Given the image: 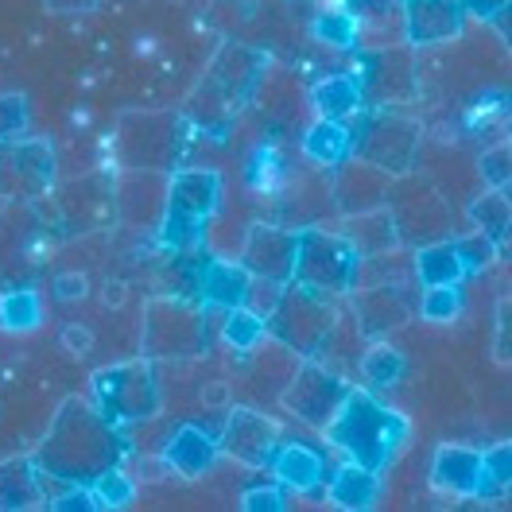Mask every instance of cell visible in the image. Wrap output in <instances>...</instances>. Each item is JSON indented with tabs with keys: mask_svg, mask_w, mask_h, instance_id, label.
<instances>
[{
	"mask_svg": "<svg viewBox=\"0 0 512 512\" xmlns=\"http://www.w3.org/2000/svg\"><path fill=\"white\" fill-rule=\"evenodd\" d=\"M361 373H365V381L377 384V388H392V384L404 381L408 357L396 350V346H388V342H373L369 353L361 357Z\"/></svg>",
	"mask_w": 512,
	"mask_h": 512,
	"instance_id": "1f68e13d",
	"label": "cell"
},
{
	"mask_svg": "<svg viewBox=\"0 0 512 512\" xmlns=\"http://www.w3.org/2000/svg\"><path fill=\"white\" fill-rule=\"evenodd\" d=\"M0 175H16V191L39 194L55 179V152L47 140H12L0 156Z\"/></svg>",
	"mask_w": 512,
	"mask_h": 512,
	"instance_id": "ffe728a7",
	"label": "cell"
},
{
	"mask_svg": "<svg viewBox=\"0 0 512 512\" xmlns=\"http://www.w3.org/2000/svg\"><path fill=\"white\" fill-rule=\"evenodd\" d=\"M303 152H307V160L322 163V167H338V163H346L353 156L350 121H330V117L311 121L307 132H303Z\"/></svg>",
	"mask_w": 512,
	"mask_h": 512,
	"instance_id": "83f0119b",
	"label": "cell"
},
{
	"mask_svg": "<svg viewBox=\"0 0 512 512\" xmlns=\"http://www.w3.org/2000/svg\"><path fill=\"white\" fill-rule=\"evenodd\" d=\"M0 326L12 334H28L43 326V303L32 288H16L0 295Z\"/></svg>",
	"mask_w": 512,
	"mask_h": 512,
	"instance_id": "4dcf8cb0",
	"label": "cell"
},
{
	"mask_svg": "<svg viewBox=\"0 0 512 512\" xmlns=\"http://www.w3.org/2000/svg\"><path fill=\"white\" fill-rule=\"evenodd\" d=\"M462 291L458 284H435V288H423V299H419V315L427 322H450L462 315Z\"/></svg>",
	"mask_w": 512,
	"mask_h": 512,
	"instance_id": "d590c367",
	"label": "cell"
},
{
	"mask_svg": "<svg viewBox=\"0 0 512 512\" xmlns=\"http://www.w3.org/2000/svg\"><path fill=\"white\" fill-rule=\"evenodd\" d=\"M295 249H299V229L256 222L253 229L245 233L241 268H245L249 276H260V280L288 284L291 272H295Z\"/></svg>",
	"mask_w": 512,
	"mask_h": 512,
	"instance_id": "4fadbf2b",
	"label": "cell"
},
{
	"mask_svg": "<svg viewBox=\"0 0 512 512\" xmlns=\"http://www.w3.org/2000/svg\"><path fill=\"white\" fill-rule=\"evenodd\" d=\"M512 481V447L497 443V447L481 450V481L478 497H501Z\"/></svg>",
	"mask_w": 512,
	"mask_h": 512,
	"instance_id": "836d02e7",
	"label": "cell"
},
{
	"mask_svg": "<svg viewBox=\"0 0 512 512\" xmlns=\"http://www.w3.org/2000/svg\"><path fill=\"white\" fill-rule=\"evenodd\" d=\"M222 206V175L218 171H175L167 179L163 218L156 237L167 253H198L206 241V225L214 222Z\"/></svg>",
	"mask_w": 512,
	"mask_h": 512,
	"instance_id": "277c9868",
	"label": "cell"
},
{
	"mask_svg": "<svg viewBox=\"0 0 512 512\" xmlns=\"http://www.w3.org/2000/svg\"><path fill=\"white\" fill-rule=\"evenodd\" d=\"M353 156L388 175H408L416 167L419 125L416 117L400 113L396 105H365L350 121Z\"/></svg>",
	"mask_w": 512,
	"mask_h": 512,
	"instance_id": "52a82bcc",
	"label": "cell"
},
{
	"mask_svg": "<svg viewBox=\"0 0 512 512\" xmlns=\"http://www.w3.org/2000/svg\"><path fill=\"white\" fill-rule=\"evenodd\" d=\"M400 24L412 47H431L462 32L466 12L458 0H400Z\"/></svg>",
	"mask_w": 512,
	"mask_h": 512,
	"instance_id": "9a60e30c",
	"label": "cell"
},
{
	"mask_svg": "<svg viewBox=\"0 0 512 512\" xmlns=\"http://www.w3.org/2000/svg\"><path fill=\"white\" fill-rule=\"evenodd\" d=\"M346 388H350V384L342 381L338 373H330L315 357H307V365H299V369L291 373V381L280 400H284V408H288L295 419H303L307 427L322 431V427L330 423V416L338 412Z\"/></svg>",
	"mask_w": 512,
	"mask_h": 512,
	"instance_id": "8fae6325",
	"label": "cell"
},
{
	"mask_svg": "<svg viewBox=\"0 0 512 512\" xmlns=\"http://www.w3.org/2000/svg\"><path fill=\"white\" fill-rule=\"evenodd\" d=\"M481 481V450L474 447H439L431 458V489L450 497H478Z\"/></svg>",
	"mask_w": 512,
	"mask_h": 512,
	"instance_id": "44dd1931",
	"label": "cell"
},
{
	"mask_svg": "<svg viewBox=\"0 0 512 512\" xmlns=\"http://www.w3.org/2000/svg\"><path fill=\"white\" fill-rule=\"evenodd\" d=\"M311 101L319 109V117L330 121H353L361 109H365V94H361V82L350 74H326L311 86Z\"/></svg>",
	"mask_w": 512,
	"mask_h": 512,
	"instance_id": "4316f807",
	"label": "cell"
},
{
	"mask_svg": "<svg viewBox=\"0 0 512 512\" xmlns=\"http://www.w3.org/2000/svg\"><path fill=\"white\" fill-rule=\"evenodd\" d=\"M268 466H272V474H276V481L284 489H299V493H315V489H322V481H326L322 454L303 447V443H284L280 439V447H276Z\"/></svg>",
	"mask_w": 512,
	"mask_h": 512,
	"instance_id": "cb8c5ba5",
	"label": "cell"
},
{
	"mask_svg": "<svg viewBox=\"0 0 512 512\" xmlns=\"http://www.w3.org/2000/svg\"><path fill=\"white\" fill-rule=\"evenodd\" d=\"M454 249H458V260H462V268H466V276H478L485 272L489 264H493V256H497V245L485 237V233H470V237H458L454 241Z\"/></svg>",
	"mask_w": 512,
	"mask_h": 512,
	"instance_id": "f35d334b",
	"label": "cell"
},
{
	"mask_svg": "<svg viewBox=\"0 0 512 512\" xmlns=\"http://www.w3.org/2000/svg\"><path fill=\"white\" fill-rule=\"evenodd\" d=\"M55 299H59V303H78V299H86V276H82V272H59V276H55Z\"/></svg>",
	"mask_w": 512,
	"mask_h": 512,
	"instance_id": "7bdbcfd3",
	"label": "cell"
},
{
	"mask_svg": "<svg viewBox=\"0 0 512 512\" xmlns=\"http://www.w3.org/2000/svg\"><path fill=\"white\" fill-rule=\"evenodd\" d=\"M63 334H66L63 342L70 346V350H78V353L90 350V334H86V326H66Z\"/></svg>",
	"mask_w": 512,
	"mask_h": 512,
	"instance_id": "bcb514c9",
	"label": "cell"
},
{
	"mask_svg": "<svg viewBox=\"0 0 512 512\" xmlns=\"http://www.w3.org/2000/svg\"><path fill=\"white\" fill-rule=\"evenodd\" d=\"M47 474L35 466V458H8L0 462V509H32L47 505Z\"/></svg>",
	"mask_w": 512,
	"mask_h": 512,
	"instance_id": "484cf974",
	"label": "cell"
},
{
	"mask_svg": "<svg viewBox=\"0 0 512 512\" xmlns=\"http://www.w3.org/2000/svg\"><path fill=\"white\" fill-rule=\"evenodd\" d=\"M183 121L175 113L125 117L117 132V156L128 171H167L183 156Z\"/></svg>",
	"mask_w": 512,
	"mask_h": 512,
	"instance_id": "30bf717a",
	"label": "cell"
},
{
	"mask_svg": "<svg viewBox=\"0 0 512 512\" xmlns=\"http://www.w3.org/2000/svg\"><path fill=\"white\" fill-rule=\"evenodd\" d=\"M94 408L117 427L144 423L163 408L160 377L148 357H136L125 365H109L94 373Z\"/></svg>",
	"mask_w": 512,
	"mask_h": 512,
	"instance_id": "ba28073f",
	"label": "cell"
},
{
	"mask_svg": "<svg viewBox=\"0 0 512 512\" xmlns=\"http://www.w3.org/2000/svg\"><path fill=\"white\" fill-rule=\"evenodd\" d=\"M47 4V12H55V16H86V12H94L97 0H43Z\"/></svg>",
	"mask_w": 512,
	"mask_h": 512,
	"instance_id": "f6af8a7d",
	"label": "cell"
},
{
	"mask_svg": "<svg viewBox=\"0 0 512 512\" xmlns=\"http://www.w3.org/2000/svg\"><path fill=\"white\" fill-rule=\"evenodd\" d=\"M342 237L350 241L357 256H384L392 249H400V233H396V222L388 214V206H377V210H365V214H346V225H342Z\"/></svg>",
	"mask_w": 512,
	"mask_h": 512,
	"instance_id": "d4e9b609",
	"label": "cell"
},
{
	"mask_svg": "<svg viewBox=\"0 0 512 512\" xmlns=\"http://www.w3.org/2000/svg\"><path fill=\"white\" fill-rule=\"evenodd\" d=\"M357 276H361V256L342 233H330L319 225L299 229L291 280H299V284L315 291H326V295H346V291L357 288Z\"/></svg>",
	"mask_w": 512,
	"mask_h": 512,
	"instance_id": "9c48e42d",
	"label": "cell"
},
{
	"mask_svg": "<svg viewBox=\"0 0 512 512\" xmlns=\"http://www.w3.org/2000/svg\"><path fill=\"white\" fill-rule=\"evenodd\" d=\"M353 78L361 82L365 105H400L416 90V66L404 47L392 51H361Z\"/></svg>",
	"mask_w": 512,
	"mask_h": 512,
	"instance_id": "7c38bea8",
	"label": "cell"
},
{
	"mask_svg": "<svg viewBox=\"0 0 512 512\" xmlns=\"http://www.w3.org/2000/svg\"><path fill=\"white\" fill-rule=\"evenodd\" d=\"M90 489L97 493L101 509H125V505H132V501H136V481L125 474V466L105 470L101 478L90 481Z\"/></svg>",
	"mask_w": 512,
	"mask_h": 512,
	"instance_id": "8d00e7d4",
	"label": "cell"
},
{
	"mask_svg": "<svg viewBox=\"0 0 512 512\" xmlns=\"http://www.w3.org/2000/svg\"><path fill=\"white\" fill-rule=\"evenodd\" d=\"M249 272L241 264H229V260H202L198 268V288L194 299L210 311H229V307H241L245 295H249Z\"/></svg>",
	"mask_w": 512,
	"mask_h": 512,
	"instance_id": "7402d4cb",
	"label": "cell"
},
{
	"mask_svg": "<svg viewBox=\"0 0 512 512\" xmlns=\"http://www.w3.org/2000/svg\"><path fill=\"white\" fill-rule=\"evenodd\" d=\"M412 268H416V280L423 288H435V284H462V280H466V268H462V260H458V249H454V241H447V237L416 245Z\"/></svg>",
	"mask_w": 512,
	"mask_h": 512,
	"instance_id": "f1b7e54d",
	"label": "cell"
},
{
	"mask_svg": "<svg viewBox=\"0 0 512 512\" xmlns=\"http://www.w3.org/2000/svg\"><path fill=\"white\" fill-rule=\"evenodd\" d=\"M260 74H264V59L249 51V47H237L229 43L214 55V63L206 70L202 86L191 97V121L198 125V132H210V136H225L233 113L253 97V90L260 86Z\"/></svg>",
	"mask_w": 512,
	"mask_h": 512,
	"instance_id": "3957f363",
	"label": "cell"
},
{
	"mask_svg": "<svg viewBox=\"0 0 512 512\" xmlns=\"http://www.w3.org/2000/svg\"><path fill=\"white\" fill-rule=\"evenodd\" d=\"M478 167L493 191H505V187H509V171H512L509 148H489V152H481Z\"/></svg>",
	"mask_w": 512,
	"mask_h": 512,
	"instance_id": "b9f144b4",
	"label": "cell"
},
{
	"mask_svg": "<svg viewBox=\"0 0 512 512\" xmlns=\"http://www.w3.org/2000/svg\"><path fill=\"white\" fill-rule=\"evenodd\" d=\"M163 198H167V179L163 171H128L121 191H117V210L128 225L136 229H156L163 218Z\"/></svg>",
	"mask_w": 512,
	"mask_h": 512,
	"instance_id": "d6986e66",
	"label": "cell"
},
{
	"mask_svg": "<svg viewBox=\"0 0 512 512\" xmlns=\"http://www.w3.org/2000/svg\"><path fill=\"white\" fill-rule=\"evenodd\" d=\"M125 427L109 423L86 400H66L55 412L43 443L35 447V466L59 485H90L113 466L128 462Z\"/></svg>",
	"mask_w": 512,
	"mask_h": 512,
	"instance_id": "6da1fadb",
	"label": "cell"
},
{
	"mask_svg": "<svg viewBox=\"0 0 512 512\" xmlns=\"http://www.w3.org/2000/svg\"><path fill=\"white\" fill-rule=\"evenodd\" d=\"M334 322H338L334 295L288 280L280 288L276 307L268 311V334L299 357H319L326 342L334 338Z\"/></svg>",
	"mask_w": 512,
	"mask_h": 512,
	"instance_id": "8992f818",
	"label": "cell"
},
{
	"mask_svg": "<svg viewBox=\"0 0 512 512\" xmlns=\"http://www.w3.org/2000/svg\"><path fill=\"white\" fill-rule=\"evenodd\" d=\"M225 396H229V388H225V384H206V404H210V408L225 404Z\"/></svg>",
	"mask_w": 512,
	"mask_h": 512,
	"instance_id": "7dc6e473",
	"label": "cell"
},
{
	"mask_svg": "<svg viewBox=\"0 0 512 512\" xmlns=\"http://www.w3.org/2000/svg\"><path fill=\"white\" fill-rule=\"evenodd\" d=\"M210 307L187 295H160L144 311V342L148 361H191L210 346Z\"/></svg>",
	"mask_w": 512,
	"mask_h": 512,
	"instance_id": "5b68a950",
	"label": "cell"
},
{
	"mask_svg": "<svg viewBox=\"0 0 512 512\" xmlns=\"http://www.w3.org/2000/svg\"><path fill=\"white\" fill-rule=\"evenodd\" d=\"M326 493L338 509L365 512L381 501V470H369V466H357V462H342L334 474H326Z\"/></svg>",
	"mask_w": 512,
	"mask_h": 512,
	"instance_id": "603a6c76",
	"label": "cell"
},
{
	"mask_svg": "<svg viewBox=\"0 0 512 512\" xmlns=\"http://www.w3.org/2000/svg\"><path fill=\"white\" fill-rule=\"evenodd\" d=\"M32 125V109H28V97L24 94H0V144H12V140H24Z\"/></svg>",
	"mask_w": 512,
	"mask_h": 512,
	"instance_id": "74e56055",
	"label": "cell"
},
{
	"mask_svg": "<svg viewBox=\"0 0 512 512\" xmlns=\"http://www.w3.org/2000/svg\"><path fill=\"white\" fill-rule=\"evenodd\" d=\"M396 175H388L381 167L365 160H346L338 163V175H334V206L338 214H365V210H377L388 198V187H392Z\"/></svg>",
	"mask_w": 512,
	"mask_h": 512,
	"instance_id": "e0dca14e",
	"label": "cell"
},
{
	"mask_svg": "<svg viewBox=\"0 0 512 512\" xmlns=\"http://www.w3.org/2000/svg\"><path fill=\"white\" fill-rule=\"evenodd\" d=\"M466 16H478L485 24H493L501 12H509V0H458Z\"/></svg>",
	"mask_w": 512,
	"mask_h": 512,
	"instance_id": "ee69618b",
	"label": "cell"
},
{
	"mask_svg": "<svg viewBox=\"0 0 512 512\" xmlns=\"http://www.w3.org/2000/svg\"><path fill=\"white\" fill-rule=\"evenodd\" d=\"M470 218H474V225H478L493 245H505L509 241V198H505V191H493L489 187V194L474 198Z\"/></svg>",
	"mask_w": 512,
	"mask_h": 512,
	"instance_id": "d6a6232c",
	"label": "cell"
},
{
	"mask_svg": "<svg viewBox=\"0 0 512 512\" xmlns=\"http://www.w3.org/2000/svg\"><path fill=\"white\" fill-rule=\"evenodd\" d=\"M218 447L245 466H268L276 447H280V427L253 408H233L222 423Z\"/></svg>",
	"mask_w": 512,
	"mask_h": 512,
	"instance_id": "5bb4252c",
	"label": "cell"
},
{
	"mask_svg": "<svg viewBox=\"0 0 512 512\" xmlns=\"http://www.w3.org/2000/svg\"><path fill=\"white\" fill-rule=\"evenodd\" d=\"M218 458H222L218 435L206 431V427H198V423L175 427V435H171L167 447H163V466L175 470V474H183V478H202V474H210V470L218 466Z\"/></svg>",
	"mask_w": 512,
	"mask_h": 512,
	"instance_id": "ac0fdd59",
	"label": "cell"
},
{
	"mask_svg": "<svg viewBox=\"0 0 512 512\" xmlns=\"http://www.w3.org/2000/svg\"><path fill=\"white\" fill-rule=\"evenodd\" d=\"M315 35H319L326 47H338V51H353L357 39H361V28L346 8H322L315 16Z\"/></svg>",
	"mask_w": 512,
	"mask_h": 512,
	"instance_id": "e575fe53",
	"label": "cell"
},
{
	"mask_svg": "<svg viewBox=\"0 0 512 512\" xmlns=\"http://www.w3.org/2000/svg\"><path fill=\"white\" fill-rule=\"evenodd\" d=\"M412 311H416L412 295L400 284H388V280L373 284V288H361L353 295V319H357V330L365 338H381L388 330L404 326L412 319Z\"/></svg>",
	"mask_w": 512,
	"mask_h": 512,
	"instance_id": "2e32d148",
	"label": "cell"
},
{
	"mask_svg": "<svg viewBox=\"0 0 512 512\" xmlns=\"http://www.w3.org/2000/svg\"><path fill=\"white\" fill-rule=\"evenodd\" d=\"M47 509L55 512H97L101 509V501H97V493L90 485H63V493L59 497H47Z\"/></svg>",
	"mask_w": 512,
	"mask_h": 512,
	"instance_id": "60d3db41",
	"label": "cell"
},
{
	"mask_svg": "<svg viewBox=\"0 0 512 512\" xmlns=\"http://www.w3.org/2000/svg\"><path fill=\"white\" fill-rule=\"evenodd\" d=\"M264 338H268V319L256 315L253 307L241 303V307L222 311V342L229 346V350L249 353V350H256Z\"/></svg>",
	"mask_w": 512,
	"mask_h": 512,
	"instance_id": "f546056e",
	"label": "cell"
},
{
	"mask_svg": "<svg viewBox=\"0 0 512 512\" xmlns=\"http://www.w3.org/2000/svg\"><path fill=\"white\" fill-rule=\"evenodd\" d=\"M322 435H326L330 447L342 450L357 466L388 470L400 458L404 443L412 439V427H408V416H400L396 408H388L373 392L346 388L338 412L322 427Z\"/></svg>",
	"mask_w": 512,
	"mask_h": 512,
	"instance_id": "7a4b0ae2",
	"label": "cell"
},
{
	"mask_svg": "<svg viewBox=\"0 0 512 512\" xmlns=\"http://www.w3.org/2000/svg\"><path fill=\"white\" fill-rule=\"evenodd\" d=\"M288 505H291L288 489L280 481H272V485H249L245 497H241V509L245 512H284Z\"/></svg>",
	"mask_w": 512,
	"mask_h": 512,
	"instance_id": "ab89813d",
	"label": "cell"
}]
</instances>
